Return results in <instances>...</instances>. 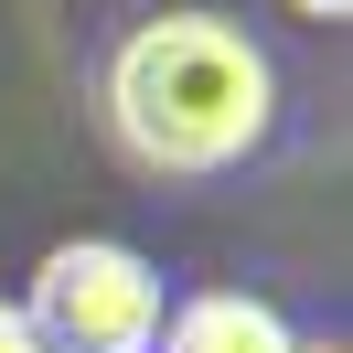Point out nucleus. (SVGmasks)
<instances>
[{"instance_id": "39448f33", "label": "nucleus", "mask_w": 353, "mask_h": 353, "mask_svg": "<svg viewBox=\"0 0 353 353\" xmlns=\"http://www.w3.org/2000/svg\"><path fill=\"white\" fill-rule=\"evenodd\" d=\"M289 11H300V22H343L353 0H289Z\"/></svg>"}, {"instance_id": "20e7f679", "label": "nucleus", "mask_w": 353, "mask_h": 353, "mask_svg": "<svg viewBox=\"0 0 353 353\" xmlns=\"http://www.w3.org/2000/svg\"><path fill=\"white\" fill-rule=\"evenodd\" d=\"M0 353H54L43 332H32V310H22V300H0Z\"/></svg>"}, {"instance_id": "f03ea898", "label": "nucleus", "mask_w": 353, "mask_h": 353, "mask_svg": "<svg viewBox=\"0 0 353 353\" xmlns=\"http://www.w3.org/2000/svg\"><path fill=\"white\" fill-rule=\"evenodd\" d=\"M22 310H32V332H43L54 353H161L172 289H161V268L139 257V246L65 236V246H43Z\"/></svg>"}, {"instance_id": "7ed1b4c3", "label": "nucleus", "mask_w": 353, "mask_h": 353, "mask_svg": "<svg viewBox=\"0 0 353 353\" xmlns=\"http://www.w3.org/2000/svg\"><path fill=\"white\" fill-rule=\"evenodd\" d=\"M161 353H289V321L246 289H193L161 321Z\"/></svg>"}, {"instance_id": "423d86ee", "label": "nucleus", "mask_w": 353, "mask_h": 353, "mask_svg": "<svg viewBox=\"0 0 353 353\" xmlns=\"http://www.w3.org/2000/svg\"><path fill=\"white\" fill-rule=\"evenodd\" d=\"M289 353H343V343H332V332H289Z\"/></svg>"}, {"instance_id": "f257e3e1", "label": "nucleus", "mask_w": 353, "mask_h": 353, "mask_svg": "<svg viewBox=\"0 0 353 353\" xmlns=\"http://www.w3.org/2000/svg\"><path fill=\"white\" fill-rule=\"evenodd\" d=\"M97 129L150 182H225L279 129V65L236 11H139L97 54Z\"/></svg>"}]
</instances>
